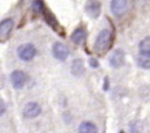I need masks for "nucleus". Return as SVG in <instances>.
<instances>
[{
    "instance_id": "nucleus-1",
    "label": "nucleus",
    "mask_w": 150,
    "mask_h": 133,
    "mask_svg": "<svg viewBox=\"0 0 150 133\" xmlns=\"http://www.w3.org/2000/svg\"><path fill=\"white\" fill-rule=\"evenodd\" d=\"M112 35L111 31L104 29L100 32L94 44V50L98 54H103L108 51L111 47Z\"/></svg>"
},
{
    "instance_id": "nucleus-2",
    "label": "nucleus",
    "mask_w": 150,
    "mask_h": 133,
    "mask_svg": "<svg viewBox=\"0 0 150 133\" xmlns=\"http://www.w3.org/2000/svg\"><path fill=\"white\" fill-rule=\"evenodd\" d=\"M17 53L21 60L29 61L33 59L36 55V48L32 43L22 44L18 48Z\"/></svg>"
},
{
    "instance_id": "nucleus-3",
    "label": "nucleus",
    "mask_w": 150,
    "mask_h": 133,
    "mask_svg": "<svg viewBox=\"0 0 150 133\" xmlns=\"http://www.w3.org/2000/svg\"><path fill=\"white\" fill-rule=\"evenodd\" d=\"M42 15L44 16V19H45V21L46 22L47 24L53 29L55 32L58 33L59 34L64 35V30L62 27L61 26V25L59 23L58 20L56 18V16L51 13L50 10H48V9H46V7H45V9L43 10V11L42 12Z\"/></svg>"
},
{
    "instance_id": "nucleus-4",
    "label": "nucleus",
    "mask_w": 150,
    "mask_h": 133,
    "mask_svg": "<svg viewBox=\"0 0 150 133\" xmlns=\"http://www.w3.org/2000/svg\"><path fill=\"white\" fill-rule=\"evenodd\" d=\"M85 12L89 18L97 19L101 14L102 5L98 0H87L85 4Z\"/></svg>"
},
{
    "instance_id": "nucleus-5",
    "label": "nucleus",
    "mask_w": 150,
    "mask_h": 133,
    "mask_svg": "<svg viewBox=\"0 0 150 133\" xmlns=\"http://www.w3.org/2000/svg\"><path fill=\"white\" fill-rule=\"evenodd\" d=\"M125 62V53L121 48H117L109 57V64L114 69L122 67Z\"/></svg>"
},
{
    "instance_id": "nucleus-6",
    "label": "nucleus",
    "mask_w": 150,
    "mask_h": 133,
    "mask_svg": "<svg viewBox=\"0 0 150 133\" xmlns=\"http://www.w3.org/2000/svg\"><path fill=\"white\" fill-rule=\"evenodd\" d=\"M26 81V74L23 71H21V70H14L11 73V75H10V82H11V84L13 87L15 89H16V90L23 89Z\"/></svg>"
},
{
    "instance_id": "nucleus-7",
    "label": "nucleus",
    "mask_w": 150,
    "mask_h": 133,
    "mask_svg": "<svg viewBox=\"0 0 150 133\" xmlns=\"http://www.w3.org/2000/svg\"><path fill=\"white\" fill-rule=\"evenodd\" d=\"M52 53L54 58L59 61H65L68 57L70 51L68 48L63 43L59 42H55L53 45Z\"/></svg>"
},
{
    "instance_id": "nucleus-8",
    "label": "nucleus",
    "mask_w": 150,
    "mask_h": 133,
    "mask_svg": "<svg viewBox=\"0 0 150 133\" xmlns=\"http://www.w3.org/2000/svg\"><path fill=\"white\" fill-rule=\"evenodd\" d=\"M41 110V107L39 104L35 102H30L23 107V115L27 118H35L40 114Z\"/></svg>"
},
{
    "instance_id": "nucleus-9",
    "label": "nucleus",
    "mask_w": 150,
    "mask_h": 133,
    "mask_svg": "<svg viewBox=\"0 0 150 133\" xmlns=\"http://www.w3.org/2000/svg\"><path fill=\"white\" fill-rule=\"evenodd\" d=\"M111 11L117 17H121L125 13L127 8V0H111Z\"/></svg>"
},
{
    "instance_id": "nucleus-10",
    "label": "nucleus",
    "mask_w": 150,
    "mask_h": 133,
    "mask_svg": "<svg viewBox=\"0 0 150 133\" xmlns=\"http://www.w3.org/2000/svg\"><path fill=\"white\" fill-rule=\"evenodd\" d=\"M14 22L11 18H7L0 22V40L4 41L10 36L13 30Z\"/></svg>"
},
{
    "instance_id": "nucleus-11",
    "label": "nucleus",
    "mask_w": 150,
    "mask_h": 133,
    "mask_svg": "<svg viewBox=\"0 0 150 133\" xmlns=\"http://www.w3.org/2000/svg\"><path fill=\"white\" fill-rule=\"evenodd\" d=\"M70 71L73 76L76 77H79L83 75L85 72L84 63L83 60L80 58H76L73 60L72 62L71 67H70Z\"/></svg>"
},
{
    "instance_id": "nucleus-12",
    "label": "nucleus",
    "mask_w": 150,
    "mask_h": 133,
    "mask_svg": "<svg viewBox=\"0 0 150 133\" xmlns=\"http://www.w3.org/2000/svg\"><path fill=\"white\" fill-rule=\"evenodd\" d=\"M86 38V32L82 28L76 29L71 34L70 39L72 42L78 45H81L85 42Z\"/></svg>"
},
{
    "instance_id": "nucleus-13",
    "label": "nucleus",
    "mask_w": 150,
    "mask_h": 133,
    "mask_svg": "<svg viewBox=\"0 0 150 133\" xmlns=\"http://www.w3.org/2000/svg\"><path fill=\"white\" fill-rule=\"evenodd\" d=\"M139 48V55L150 58V37H146L141 41Z\"/></svg>"
},
{
    "instance_id": "nucleus-14",
    "label": "nucleus",
    "mask_w": 150,
    "mask_h": 133,
    "mask_svg": "<svg viewBox=\"0 0 150 133\" xmlns=\"http://www.w3.org/2000/svg\"><path fill=\"white\" fill-rule=\"evenodd\" d=\"M79 132L81 133H96L98 128L96 125L90 121H83L79 125Z\"/></svg>"
},
{
    "instance_id": "nucleus-15",
    "label": "nucleus",
    "mask_w": 150,
    "mask_h": 133,
    "mask_svg": "<svg viewBox=\"0 0 150 133\" xmlns=\"http://www.w3.org/2000/svg\"><path fill=\"white\" fill-rule=\"evenodd\" d=\"M137 64L144 70H150V58L139 55L137 58Z\"/></svg>"
},
{
    "instance_id": "nucleus-16",
    "label": "nucleus",
    "mask_w": 150,
    "mask_h": 133,
    "mask_svg": "<svg viewBox=\"0 0 150 133\" xmlns=\"http://www.w3.org/2000/svg\"><path fill=\"white\" fill-rule=\"evenodd\" d=\"M45 4H44L42 0H35L32 4V9L36 13H41L45 9Z\"/></svg>"
},
{
    "instance_id": "nucleus-17",
    "label": "nucleus",
    "mask_w": 150,
    "mask_h": 133,
    "mask_svg": "<svg viewBox=\"0 0 150 133\" xmlns=\"http://www.w3.org/2000/svg\"><path fill=\"white\" fill-rule=\"evenodd\" d=\"M89 64L92 68L96 69L100 67V63L98 60L95 58H91L89 60Z\"/></svg>"
},
{
    "instance_id": "nucleus-18",
    "label": "nucleus",
    "mask_w": 150,
    "mask_h": 133,
    "mask_svg": "<svg viewBox=\"0 0 150 133\" xmlns=\"http://www.w3.org/2000/svg\"><path fill=\"white\" fill-rule=\"evenodd\" d=\"M110 88V80L108 76H105L103 79V89L105 91H108Z\"/></svg>"
},
{
    "instance_id": "nucleus-19",
    "label": "nucleus",
    "mask_w": 150,
    "mask_h": 133,
    "mask_svg": "<svg viewBox=\"0 0 150 133\" xmlns=\"http://www.w3.org/2000/svg\"><path fill=\"white\" fill-rule=\"evenodd\" d=\"M6 110V105L4 103V100L0 97V116L3 115L4 113Z\"/></svg>"
}]
</instances>
